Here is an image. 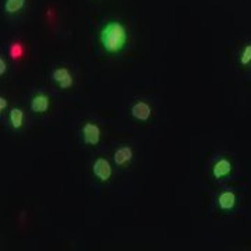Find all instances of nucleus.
I'll list each match as a JSON object with an SVG mask.
<instances>
[{
  "instance_id": "1",
  "label": "nucleus",
  "mask_w": 251,
  "mask_h": 251,
  "mask_svg": "<svg viewBox=\"0 0 251 251\" xmlns=\"http://www.w3.org/2000/svg\"><path fill=\"white\" fill-rule=\"evenodd\" d=\"M130 42V32L123 21L113 18L108 20L98 34V44L103 53L109 56H120Z\"/></svg>"
},
{
  "instance_id": "2",
  "label": "nucleus",
  "mask_w": 251,
  "mask_h": 251,
  "mask_svg": "<svg viewBox=\"0 0 251 251\" xmlns=\"http://www.w3.org/2000/svg\"><path fill=\"white\" fill-rule=\"evenodd\" d=\"M78 137L85 148L97 150L103 143V128L100 123L94 119L82 120L78 128Z\"/></svg>"
},
{
  "instance_id": "3",
  "label": "nucleus",
  "mask_w": 251,
  "mask_h": 251,
  "mask_svg": "<svg viewBox=\"0 0 251 251\" xmlns=\"http://www.w3.org/2000/svg\"><path fill=\"white\" fill-rule=\"evenodd\" d=\"M135 158H137V152L134 145L126 141L115 144L110 152V159L113 162L116 171L119 172L130 171L134 166Z\"/></svg>"
},
{
  "instance_id": "4",
  "label": "nucleus",
  "mask_w": 251,
  "mask_h": 251,
  "mask_svg": "<svg viewBox=\"0 0 251 251\" xmlns=\"http://www.w3.org/2000/svg\"><path fill=\"white\" fill-rule=\"evenodd\" d=\"M90 169L92 177L97 180L99 184L112 183V180L115 177V172H116V168L110 159V156H106V155H97L91 161Z\"/></svg>"
},
{
  "instance_id": "5",
  "label": "nucleus",
  "mask_w": 251,
  "mask_h": 251,
  "mask_svg": "<svg viewBox=\"0 0 251 251\" xmlns=\"http://www.w3.org/2000/svg\"><path fill=\"white\" fill-rule=\"evenodd\" d=\"M49 81L52 82L56 90L62 92H69L75 87V74L73 69L67 64H59L50 69L49 72Z\"/></svg>"
},
{
  "instance_id": "6",
  "label": "nucleus",
  "mask_w": 251,
  "mask_h": 251,
  "mask_svg": "<svg viewBox=\"0 0 251 251\" xmlns=\"http://www.w3.org/2000/svg\"><path fill=\"white\" fill-rule=\"evenodd\" d=\"M52 105H53V99L48 91L36 90L28 95L27 109L31 115L45 116L52 110Z\"/></svg>"
},
{
  "instance_id": "7",
  "label": "nucleus",
  "mask_w": 251,
  "mask_h": 251,
  "mask_svg": "<svg viewBox=\"0 0 251 251\" xmlns=\"http://www.w3.org/2000/svg\"><path fill=\"white\" fill-rule=\"evenodd\" d=\"M127 113H128V117L135 123L147 125L152 120L153 106L151 100L145 98H137L128 105Z\"/></svg>"
},
{
  "instance_id": "8",
  "label": "nucleus",
  "mask_w": 251,
  "mask_h": 251,
  "mask_svg": "<svg viewBox=\"0 0 251 251\" xmlns=\"http://www.w3.org/2000/svg\"><path fill=\"white\" fill-rule=\"evenodd\" d=\"M234 172V163L229 156L221 155L215 158V161L211 163L209 175L216 183H224L232 179Z\"/></svg>"
},
{
  "instance_id": "9",
  "label": "nucleus",
  "mask_w": 251,
  "mask_h": 251,
  "mask_svg": "<svg viewBox=\"0 0 251 251\" xmlns=\"http://www.w3.org/2000/svg\"><path fill=\"white\" fill-rule=\"evenodd\" d=\"M4 122L13 133H21L25 130L28 123L27 109L21 105H13L10 106L9 112L4 116Z\"/></svg>"
},
{
  "instance_id": "10",
  "label": "nucleus",
  "mask_w": 251,
  "mask_h": 251,
  "mask_svg": "<svg viewBox=\"0 0 251 251\" xmlns=\"http://www.w3.org/2000/svg\"><path fill=\"white\" fill-rule=\"evenodd\" d=\"M216 208L224 214H232L239 205V196L233 188L219 190L215 196Z\"/></svg>"
},
{
  "instance_id": "11",
  "label": "nucleus",
  "mask_w": 251,
  "mask_h": 251,
  "mask_svg": "<svg viewBox=\"0 0 251 251\" xmlns=\"http://www.w3.org/2000/svg\"><path fill=\"white\" fill-rule=\"evenodd\" d=\"M27 6L28 0H3L1 13L7 20H16L25 13Z\"/></svg>"
},
{
  "instance_id": "12",
  "label": "nucleus",
  "mask_w": 251,
  "mask_h": 251,
  "mask_svg": "<svg viewBox=\"0 0 251 251\" xmlns=\"http://www.w3.org/2000/svg\"><path fill=\"white\" fill-rule=\"evenodd\" d=\"M239 64L242 67H250L251 66V42L244 44L242 52L239 54Z\"/></svg>"
},
{
  "instance_id": "13",
  "label": "nucleus",
  "mask_w": 251,
  "mask_h": 251,
  "mask_svg": "<svg viewBox=\"0 0 251 251\" xmlns=\"http://www.w3.org/2000/svg\"><path fill=\"white\" fill-rule=\"evenodd\" d=\"M24 52H25V48L23 46V44L20 42H11L7 48V53L13 59V60H18L24 56Z\"/></svg>"
},
{
  "instance_id": "14",
  "label": "nucleus",
  "mask_w": 251,
  "mask_h": 251,
  "mask_svg": "<svg viewBox=\"0 0 251 251\" xmlns=\"http://www.w3.org/2000/svg\"><path fill=\"white\" fill-rule=\"evenodd\" d=\"M9 72H10L9 60H7V57L1 56V57H0V77H1V78L7 77Z\"/></svg>"
},
{
  "instance_id": "15",
  "label": "nucleus",
  "mask_w": 251,
  "mask_h": 251,
  "mask_svg": "<svg viewBox=\"0 0 251 251\" xmlns=\"http://www.w3.org/2000/svg\"><path fill=\"white\" fill-rule=\"evenodd\" d=\"M9 98L4 97V95H0V115L1 116H6V113L9 112Z\"/></svg>"
}]
</instances>
